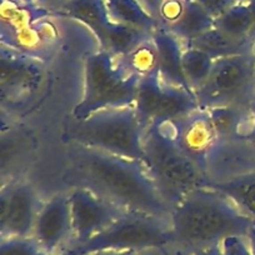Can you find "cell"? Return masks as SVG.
I'll return each instance as SVG.
<instances>
[{"mask_svg":"<svg viewBox=\"0 0 255 255\" xmlns=\"http://www.w3.org/2000/svg\"><path fill=\"white\" fill-rule=\"evenodd\" d=\"M253 55H254V59H255V45H254V49H253Z\"/></svg>","mask_w":255,"mask_h":255,"instance_id":"39","label":"cell"},{"mask_svg":"<svg viewBox=\"0 0 255 255\" xmlns=\"http://www.w3.org/2000/svg\"><path fill=\"white\" fill-rule=\"evenodd\" d=\"M253 25L254 18L250 4L235 3L229 10L215 19V28L239 40H250Z\"/></svg>","mask_w":255,"mask_h":255,"instance_id":"24","label":"cell"},{"mask_svg":"<svg viewBox=\"0 0 255 255\" xmlns=\"http://www.w3.org/2000/svg\"><path fill=\"white\" fill-rule=\"evenodd\" d=\"M114 61L127 74L134 75L140 80L149 75L159 73L158 49L154 43L153 36L140 43L130 51L123 55L114 56Z\"/></svg>","mask_w":255,"mask_h":255,"instance_id":"22","label":"cell"},{"mask_svg":"<svg viewBox=\"0 0 255 255\" xmlns=\"http://www.w3.org/2000/svg\"><path fill=\"white\" fill-rule=\"evenodd\" d=\"M171 245L170 218L127 210L107 229L72 250L78 255L105 250L140 253L148 249H168Z\"/></svg>","mask_w":255,"mask_h":255,"instance_id":"6","label":"cell"},{"mask_svg":"<svg viewBox=\"0 0 255 255\" xmlns=\"http://www.w3.org/2000/svg\"><path fill=\"white\" fill-rule=\"evenodd\" d=\"M87 255H138V253L133 250H124V252H117V250H105V252H97Z\"/></svg>","mask_w":255,"mask_h":255,"instance_id":"32","label":"cell"},{"mask_svg":"<svg viewBox=\"0 0 255 255\" xmlns=\"http://www.w3.org/2000/svg\"><path fill=\"white\" fill-rule=\"evenodd\" d=\"M250 8H252L253 18H254V25H253L252 34H250V40H252V43L255 45V0H253L252 3H250Z\"/></svg>","mask_w":255,"mask_h":255,"instance_id":"35","label":"cell"},{"mask_svg":"<svg viewBox=\"0 0 255 255\" xmlns=\"http://www.w3.org/2000/svg\"><path fill=\"white\" fill-rule=\"evenodd\" d=\"M68 194L74 229V244L72 249L84 244L94 235L107 229L127 212L119 205L83 186H73Z\"/></svg>","mask_w":255,"mask_h":255,"instance_id":"12","label":"cell"},{"mask_svg":"<svg viewBox=\"0 0 255 255\" xmlns=\"http://www.w3.org/2000/svg\"><path fill=\"white\" fill-rule=\"evenodd\" d=\"M43 205L44 200L29 181L16 178L1 183L0 239L33 237Z\"/></svg>","mask_w":255,"mask_h":255,"instance_id":"11","label":"cell"},{"mask_svg":"<svg viewBox=\"0 0 255 255\" xmlns=\"http://www.w3.org/2000/svg\"><path fill=\"white\" fill-rule=\"evenodd\" d=\"M252 107H253V112H254V125H253L252 131H250L249 135L247 136V139H245V140L250 141V143H253V144H255V99H254V102L252 103Z\"/></svg>","mask_w":255,"mask_h":255,"instance_id":"34","label":"cell"},{"mask_svg":"<svg viewBox=\"0 0 255 255\" xmlns=\"http://www.w3.org/2000/svg\"><path fill=\"white\" fill-rule=\"evenodd\" d=\"M224 255H253L248 239L244 237H229L222 243Z\"/></svg>","mask_w":255,"mask_h":255,"instance_id":"27","label":"cell"},{"mask_svg":"<svg viewBox=\"0 0 255 255\" xmlns=\"http://www.w3.org/2000/svg\"><path fill=\"white\" fill-rule=\"evenodd\" d=\"M68 184L83 186L131 212L170 218L173 208L161 197L145 163L69 144Z\"/></svg>","mask_w":255,"mask_h":255,"instance_id":"1","label":"cell"},{"mask_svg":"<svg viewBox=\"0 0 255 255\" xmlns=\"http://www.w3.org/2000/svg\"><path fill=\"white\" fill-rule=\"evenodd\" d=\"M33 238L36 244L50 254H60L74 244L69 194H56L44 202L36 218Z\"/></svg>","mask_w":255,"mask_h":255,"instance_id":"13","label":"cell"},{"mask_svg":"<svg viewBox=\"0 0 255 255\" xmlns=\"http://www.w3.org/2000/svg\"><path fill=\"white\" fill-rule=\"evenodd\" d=\"M199 108L252 105L255 99V59L252 53L215 60L207 82L194 92Z\"/></svg>","mask_w":255,"mask_h":255,"instance_id":"7","label":"cell"},{"mask_svg":"<svg viewBox=\"0 0 255 255\" xmlns=\"http://www.w3.org/2000/svg\"><path fill=\"white\" fill-rule=\"evenodd\" d=\"M197 1L214 19L222 16L235 4V0H197Z\"/></svg>","mask_w":255,"mask_h":255,"instance_id":"28","label":"cell"},{"mask_svg":"<svg viewBox=\"0 0 255 255\" xmlns=\"http://www.w3.org/2000/svg\"><path fill=\"white\" fill-rule=\"evenodd\" d=\"M46 61L36 56L0 48V103L1 113H18L29 107L45 80Z\"/></svg>","mask_w":255,"mask_h":255,"instance_id":"9","label":"cell"},{"mask_svg":"<svg viewBox=\"0 0 255 255\" xmlns=\"http://www.w3.org/2000/svg\"><path fill=\"white\" fill-rule=\"evenodd\" d=\"M215 59L205 51L184 45L181 67L189 87L193 92L199 89L208 80L214 68Z\"/></svg>","mask_w":255,"mask_h":255,"instance_id":"23","label":"cell"},{"mask_svg":"<svg viewBox=\"0 0 255 255\" xmlns=\"http://www.w3.org/2000/svg\"><path fill=\"white\" fill-rule=\"evenodd\" d=\"M70 0H35V5L51 14H60Z\"/></svg>","mask_w":255,"mask_h":255,"instance_id":"29","label":"cell"},{"mask_svg":"<svg viewBox=\"0 0 255 255\" xmlns=\"http://www.w3.org/2000/svg\"><path fill=\"white\" fill-rule=\"evenodd\" d=\"M140 1L141 5L154 16V18L158 20V16H159V11H160L161 5L165 0H139Z\"/></svg>","mask_w":255,"mask_h":255,"instance_id":"30","label":"cell"},{"mask_svg":"<svg viewBox=\"0 0 255 255\" xmlns=\"http://www.w3.org/2000/svg\"><path fill=\"white\" fill-rule=\"evenodd\" d=\"M179 253H180L181 255H224L222 244L214 245V247L204 248V249L193 250V252H188V253H183V252H179Z\"/></svg>","mask_w":255,"mask_h":255,"instance_id":"31","label":"cell"},{"mask_svg":"<svg viewBox=\"0 0 255 255\" xmlns=\"http://www.w3.org/2000/svg\"><path fill=\"white\" fill-rule=\"evenodd\" d=\"M60 14L84 24L97 36L100 48L104 45L113 25L105 9L104 0H70Z\"/></svg>","mask_w":255,"mask_h":255,"instance_id":"18","label":"cell"},{"mask_svg":"<svg viewBox=\"0 0 255 255\" xmlns=\"http://www.w3.org/2000/svg\"><path fill=\"white\" fill-rule=\"evenodd\" d=\"M184 45L205 51L215 60L220 58L252 53L254 49V44L250 40H239V39L232 38L215 26Z\"/></svg>","mask_w":255,"mask_h":255,"instance_id":"19","label":"cell"},{"mask_svg":"<svg viewBox=\"0 0 255 255\" xmlns=\"http://www.w3.org/2000/svg\"><path fill=\"white\" fill-rule=\"evenodd\" d=\"M110 20L153 34L159 26L158 20L144 8L139 0H104Z\"/></svg>","mask_w":255,"mask_h":255,"instance_id":"20","label":"cell"},{"mask_svg":"<svg viewBox=\"0 0 255 255\" xmlns=\"http://www.w3.org/2000/svg\"><path fill=\"white\" fill-rule=\"evenodd\" d=\"M144 130L134 107L104 109L85 119H73L64 131V140L92 149L145 160Z\"/></svg>","mask_w":255,"mask_h":255,"instance_id":"4","label":"cell"},{"mask_svg":"<svg viewBox=\"0 0 255 255\" xmlns=\"http://www.w3.org/2000/svg\"><path fill=\"white\" fill-rule=\"evenodd\" d=\"M153 40L158 49L159 75L169 85L193 90L189 87L181 67L184 43L166 29L158 26L153 33ZM194 93V92H193Z\"/></svg>","mask_w":255,"mask_h":255,"instance_id":"15","label":"cell"},{"mask_svg":"<svg viewBox=\"0 0 255 255\" xmlns=\"http://www.w3.org/2000/svg\"><path fill=\"white\" fill-rule=\"evenodd\" d=\"M16 4H21V5H33L35 4V0H11Z\"/></svg>","mask_w":255,"mask_h":255,"instance_id":"36","label":"cell"},{"mask_svg":"<svg viewBox=\"0 0 255 255\" xmlns=\"http://www.w3.org/2000/svg\"><path fill=\"white\" fill-rule=\"evenodd\" d=\"M0 255H78L72 249L60 254H50L41 249L33 238L0 239Z\"/></svg>","mask_w":255,"mask_h":255,"instance_id":"26","label":"cell"},{"mask_svg":"<svg viewBox=\"0 0 255 255\" xmlns=\"http://www.w3.org/2000/svg\"><path fill=\"white\" fill-rule=\"evenodd\" d=\"M253 0H235V3H239V4H250Z\"/></svg>","mask_w":255,"mask_h":255,"instance_id":"37","label":"cell"},{"mask_svg":"<svg viewBox=\"0 0 255 255\" xmlns=\"http://www.w3.org/2000/svg\"><path fill=\"white\" fill-rule=\"evenodd\" d=\"M143 149L144 163L161 197L173 209L191 191L210 183L208 174L176 145L168 122L146 128Z\"/></svg>","mask_w":255,"mask_h":255,"instance_id":"3","label":"cell"},{"mask_svg":"<svg viewBox=\"0 0 255 255\" xmlns=\"http://www.w3.org/2000/svg\"><path fill=\"white\" fill-rule=\"evenodd\" d=\"M134 108L145 130L155 123L173 122L198 109L199 104L194 93L166 84L155 73L140 80Z\"/></svg>","mask_w":255,"mask_h":255,"instance_id":"10","label":"cell"},{"mask_svg":"<svg viewBox=\"0 0 255 255\" xmlns=\"http://www.w3.org/2000/svg\"><path fill=\"white\" fill-rule=\"evenodd\" d=\"M25 138H28L24 134L19 133V130H8V136L3 133V139H1V164L8 163L1 165V174L5 173L6 169L10 170V179L11 174H13L14 168L13 166H20L23 163V156L30 154V149L29 148V141ZM9 179V180H10Z\"/></svg>","mask_w":255,"mask_h":255,"instance_id":"25","label":"cell"},{"mask_svg":"<svg viewBox=\"0 0 255 255\" xmlns=\"http://www.w3.org/2000/svg\"><path fill=\"white\" fill-rule=\"evenodd\" d=\"M140 79L115 64L114 56L100 49L85 60L84 94L73 109V119L82 120L113 108L134 107Z\"/></svg>","mask_w":255,"mask_h":255,"instance_id":"5","label":"cell"},{"mask_svg":"<svg viewBox=\"0 0 255 255\" xmlns=\"http://www.w3.org/2000/svg\"><path fill=\"white\" fill-rule=\"evenodd\" d=\"M169 255H181V254L178 252V250H175V253H174V254H169Z\"/></svg>","mask_w":255,"mask_h":255,"instance_id":"38","label":"cell"},{"mask_svg":"<svg viewBox=\"0 0 255 255\" xmlns=\"http://www.w3.org/2000/svg\"><path fill=\"white\" fill-rule=\"evenodd\" d=\"M252 227L229 198L204 186L191 191L171 212V248L188 253L214 247L229 237L247 238Z\"/></svg>","mask_w":255,"mask_h":255,"instance_id":"2","label":"cell"},{"mask_svg":"<svg viewBox=\"0 0 255 255\" xmlns=\"http://www.w3.org/2000/svg\"><path fill=\"white\" fill-rule=\"evenodd\" d=\"M218 141L245 140L254 125V112L252 105H225L207 109Z\"/></svg>","mask_w":255,"mask_h":255,"instance_id":"16","label":"cell"},{"mask_svg":"<svg viewBox=\"0 0 255 255\" xmlns=\"http://www.w3.org/2000/svg\"><path fill=\"white\" fill-rule=\"evenodd\" d=\"M168 123L176 145L208 174L210 155L218 143L208 110L198 108Z\"/></svg>","mask_w":255,"mask_h":255,"instance_id":"14","label":"cell"},{"mask_svg":"<svg viewBox=\"0 0 255 255\" xmlns=\"http://www.w3.org/2000/svg\"><path fill=\"white\" fill-rule=\"evenodd\" d=\"M208 186L229 198L255 227V170L210 181Z\"/></svg>","mask_w":255,"mask_h":255,"instance_id":"17","label":"cell"},{"mask_svg":"<svg viewBox=\"0 0 255 255\" xmlns=\"http://www.w3.org/2000/svg\"><path fill=\"white\" fill-rule=\"evenodd\" d=\"M247 239H248V243H249L252 254L255 255V227H252V229L249 230Z\"/></svg>","mask_w":255,"mask_h":255,"instance_id":"33","label":"cell"},{"mask_svg":"<svg viewBox=\"0 0 255 255\" xmlns=\"http://www.w3.org/2000/svg\"><path fill=\"white\" fill-rule=\"evenodd\" d=\"M214 26L215 19L200 6L197 0H186L181 15L175 23L166 28V30L186 44Z\"/></svg>","mask_w":255,"mask_h":255,"instance_id":"21","label":"cell"},{"mask_svg":"<svg viewBox=\"0 0 255 255\" xmlns=\"http://www.w3.org/2000/svg\"><path fill=\"white\" fill-rule=\"evenodd\" d=\"M1 10V45L48 60L54 50L58 34L43 18L51 13L33 5H21L8 0Z\"/></svg>","mask_w":255,"mask_h":255,"instance_id":"8","label":"cell"}]
</instances>
